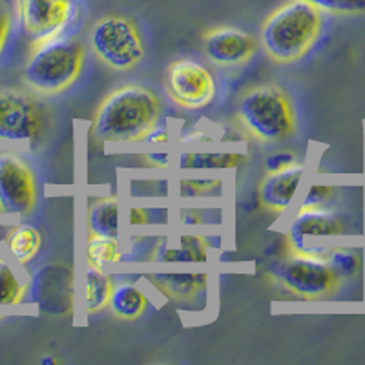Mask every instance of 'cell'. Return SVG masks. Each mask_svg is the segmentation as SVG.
<instances>
[{
  "label": "cell",
  "mask_w": 365,
  "mask_h": 365,
  "mask_svg": "<svg viewBox=\"0 0 365 365\" xmlns=\"http://www.w3.org/2000/svg\"><path fill=\"white\" fill-rule=\"evenodd\" d=\"M324 29V13L307 0H287L274 9L259 31V42L274 63L291 64L314 48Z\"/></svg>",
  "instance_id": "obj_2"
},
{
  "label": "cell",
  "mask_w": 365,
  "mask_h": 365,
  "mask_svg": "<svg viewBox=\"0 0 365 365\" xmlns=\"http://www.w3.org/2000/svg\"><path fill=\"white\" fill-rule=\"evenodd\" d=\"M161 119L159 97L141 84L115 88L101 101L91 133L101 141L141 143L155 130Z\"/></svg>",
  "instance_id": "obj_1"
},
{
  "label": "cell",
  "mask_w": 365,
  "mask_h": 365,
  "mask_svg": "<svg viewBox=\"0 0 365 365\" xmlns=\"http://www.w3.org/2000/svg\"><path fill=\"white\" fill-rule=\"evenodd\" d=\"M274 278L299 298L316 299L332 294L341 278L325 256L291 252L272 265Z\"/></svg>",
  "instance_id": "obj_6"
},
{
  "label": "cell",
  "mask_w": 365,
  "mask_h": 365,
  "mask_svg": "<svg viewBox=\"0 0 365 365\" xmlns=\"http://www.w3.org/2000/svg\"><path fill=\"white\" fill-rule=\"evenodd\" d=\"M88 232L115 236L119 232V201L117 197H99L88 208Z\"/></svg>",
  "instance_id": "obj_17"
},
{
  "label": "cell",
  "mask_w": 365,
  "mask_h": 365,
  "mask_svg": "<svg viewBox=\"0 0 365 365\" xmlns=\"http://www.w3.org/2000/svg\"><path fill=\"white\" fill-rule=\"evenodd\" d=\"M46 130V112L29 91L0 86V141L34 143Z\"/></svg>",
  "instance_id": "obj_8"
},
{
  "label": "cell",
  "mask_w": 365,
  "mask_h": 365,
  "mask_svg": "<svg viewBox=\"0 0 365 365\" xmlns=\"http://www.w3.org/2000/svg\"><path fill=\"white\" fill-rule=\"evenodd\" d=\"M327 262L331 263V267L338 272L340 278H349V276H354L360 267V259H358L356 254L349 249H331V252L327 254Z\"/></svg>",
  "instance_id": "obj_22"
},
{
  "label": "cell",
  "mask_w": 365,
  "mask_h": 365,
  "mask_svg": "<svg viewBox=\"0 0 365 365\" xmlns=\"http://www.w3.org/2000/svg\"><path fill=\"white\" fill-rule=\"evenodd\" d=\"M179 247L187 250L192 256V262L194 263H205L208 259V249H210V243L205 236L200 234H182L179 236Z\"/></svg>",
  "instance_id": "obj_24"
},
{
  "label": "cell",
  "mask_w": 365,
  "mask_h": 365,
  "mask_svg": "<svg viewBox=\"0 0 365 365\" xmlns=\"http://www.w3.org/2000/svg\"><path fill=\"white\" fill-rule=\"evenodd\" d=\"M221 188V181H207V179H182L179 182V192H181L182 197H203V195H210L214 194V190H220Z\"/></svg>",
  "instance_id": "obj_25"
},
{
  "label": "cell",
  "mask_w": 365,
  "mask_h": 365,
  "mask_svg": "<svg viewBox=\"0 0 365 365\" xmlns=\"http://www.w3.org/2000/svg\"><path fill=\"white\" fill-rule=\"evenodd\" d=\"M145 159L148 161V165L155 166V168H165V166L170 165V155L168 154H148Z\"/></svg>",
  "instance_id": "obj_29"
},
{
  "label": "cell",
  "mask_w": 365,
  "mask_h": 365,
  "mask_svg": "<svg viewBox=\"0 0 365 365\" xmlns=\"http://www.w3.org/2000/svg\"><path fill=\"white\" fill-rule=\"evenodd\" d=\"M303 174H305V168L299 163H294L282 170L269 172L259 185V201L263 207L276 214H283L294 201Z\"/></svg>",
  "instance_id": "obj_13"
},
{
  "label": "cell",
  "mask_w": 365,
  "mask_h": 365,
  "mask_svg": "<svg viewBox=\"0 0 365 365\" xmlns=\"http://www.w3.org/2000/svg\"><path fill=\"white\" fill-rule=\"evenodd\" d=\"M256 38L243 29L221 26L207 31L203 37V50L210 63L223 68L247 64L256 53Z\"/></svg>",
  "instance_id": "obj_12"
},
{
  "label": "cell",
  "mask_w": 365,
  "mask_h": 365,
  "mask_svg": "<svg viewBox=\"0 0 365 365\" xmlns=\"http://www.w3.org/2000/svg\"><path fill=\"white\" fill-rule=\"evenodd\" d=\"M28 294V282L9 259L0 257V307L21 305Z\"/></svg>",
  "instance_id": "obj_19"
},
{
  "label": "cell",
  "mask_w": 365,
  "mask_h": 365,
  "mask_svg": "<svg viewBox=\"0 0 365 365\" xmlns=\"http://www.w3.org/2000/svg\"><path fill=\"white\" fill-rule=\"evenodd\" d=\"M88 265L104 269L106 265L119 263L123 252H120L119 241L115 236H104V234L88 232L86 243Z\"/></svg>",
  "instance_id": "obj_20"
},
{
  "label": "cell",
  "mask_w": 365,
  "mask_h": 365,
  "mask_svg": "<svg viewBox=\"0 0 365 365\" xmlns=\"http://www.w3.org/2000/svg\"><path fill=\"white\" fill-rule=\"evenodd\" d=\"M344 232V225L334 212L324 207L302 205L287 227V241L291 252L327 256L331 252V241Z\"/></svg>",
  "instance_id": "obj_9"
},
{
  "label": "cell",
  "mask_w": 365,
  "mask_h": 365,
  "mask_svg": "<svg viewBox=\"0 0 365 365\" xmlns=\"http://www.w3.org/2000/svg\"><path fill=\"white\" fill-rule=\"evenodd\" d=\"M334 188L331 185H312L307 190L305 197H303L302 205H309V207H324L329 200H331Z\"/></svg>",
  "instance_id": "obj_26"
},
{
  "label": "cell",
  "mask_w": 365,
  "mask_h": 365,
  "mask_svg": "<svg viewBox=\"0 0 365 365\" xmlns=\"http://www.w3.org/2000/svg\"><path fill=\"white\" fill-rule=\"evenodd\" d=\"M146 210H143V208H132V212H130V223L132 225H145L146 223Z\"/></svg>",
  "instance_id": "obj_30"
},
{
  "label": "cell",
  "mask_w": 365,
  "mask_h": 365,
  "mask_svg": "<svg viewBox=\"0 0 365 365\" xmlns=\"http://www.w3.org/2000/svg\"><path fill=\"white\" fill-rule=\"evenodd\" d=\"M108 309H112L117 318L130 322V319H137L145 314V311L148 309V298L141 287L135 283L120 282L113 285Z\"/></svg>",
  "instance_id": "obj_16"
},
{
  "label": "cell",
  "mask_w": 365,
  "mask_h": 365,
  "mask_svg": "<svg viewBox=\"0 0 365 365\" xmlns=\"http://www.w3.org/2000/svg\"><path fill=\"white\" fill-rule=\"evenodd\" d=\"M148 283L172 302L190 303L205 292L208 276L205 272H158L148 274Z\"/></svg>",
  "instance_id": "obj_14"
},
{
  "label": "cell",
  "mask_w": 365,
  "mask_h": 365,
  "mask_svg": "<svg viewBox=\"0 0 365 365\" xmlns=\"http://www.w3.org/2000/svg\"><path fill=\"white\" fill-rule=\"evenodd\" d=\"M38 187L34 168L15 152H0V212L26 216L37 207Z\"/></svg>",
  "instance_id": "obj_11"
},
{
  "label": "cell",
  "mask_w": 365,
  "mask_h": 365,
  "mask_svg": "<svg viewBox=\"0 0 365 365\" xmlns=\"http://www.w3.org/2000/svg\"><path fill=\"white\" fill-rule=\"evenodd\" d=\"M243 161L241 154H212V152H188L179 155V168L187 170H212V168H234Z\"/></svg>",
  "instance_id": "obj_21"
},
{
  "label": "cell",
  "mask_w": 365,
  "mask_h": 365,
  "mask_svg": "<svg viewBox=\"0 0 365 365\" xmlns=\"http://www.w3.org/2000/svg\"><path fill=\"white\" fill-rule=\"evenodd\" d=\"M113 282L110 274L99 267H90L86 270V312L96 314L108 307L112 296Z\"/></svg>",
  "instance_id": "obj_18"
},
{
  "label": "cell",
  "mask_w": 365,
  "mask_h": 365,
  "mask_svg": "<svg viewBox=\"0 0 365 365\" xmlns=\"http://www.w3.org/2000/svg\"><path fill=\"white\" fill-rule=\"evenodd\" d=\"M4 243L13 262L19 265H28L41 252L42 234L34 225H17V227L9 228Z\"/></svg>",
  "instance_id": "obj_15"
},
{
  "label": "cell",
  "mask_w": 365,
  "mask_h": 365,
  "mask_svg": "<svg viewBox=\"0 0 365 365\" xmlns=\"http://www.w3.org/2000/svg\"><path fill=\"white\" fill-rule=\"evenodd\" d=\"M91 51L104 66L128 71L145 57V42L139 26L126 15H106L91 26Z\"/></svg>",
  "instance_id": "obj_5"
},
{
  "label": "cell",
  "mask_w": 365,
  "mask_h": 365,
  "mask_svg": "<svg viewBox=\"0 0 365 365\" xmlns=\"http://www.w3.org/2000/svg\"><path fill=\"white\" fill-rule=\"evenodd\" d=\"M296 163V155L291 154V152H278V154H272L270 158H267L265 166L269 172L282 170V168H287Z\"/></svg>",
  "instance_id": "obj_27"
},
{
  "label": "cell",
  "mask_w": 365,
  "mask_h": 365,
  "mask_svg": "<svg viewBox=\"0 0 365 365\" xmlns=\"http://www.w3.org/2000/svg\"><path fill=\"white\" fill-rule=\"evenodd\" d=\"M84 58V46L70 35L35 42L22 68V83L38 96H58L77 83Z\"/></svg>",
  "instance_id": "obj_3"
},
{
  "label": "cell",
  "mask_w": 365,
  "mask_h": 365,
  "mask_svg": "<svg viewBox=\"0 0 365 365\" xmlns=\"http://www.w3.org/2000/svg\"><path fill=\"white\" fill-rule=\"evenodd\" d=\"M17 22L31 44L68 35L81 19L79 0H15Z\"/></svg>",
  "instance_id": "obj_7"
},
{
  "label": "cell",
  "mask_w": 365,
  "mask_h": 365,
  "mask_svg": "<svg viewBox=\"0 0 365 365\" xmlns=\"http://www.w3.org/2000/svg\"><path fill=\"white\" fill-rule=\"evenodd\" d=\"M237 120L256 141L274 145L296 132V113L285 91L276 84H259L243 93L237 104Z\"/></svg>",
  "instance_id": "obj_4"
},
{
  "label": "cell",
  "mask_w": 365,
  "mask_h": 365,
  "mask_svg": "<svg viewBox=\"0 0 365 365\" xmlns=\"http://www.w3.org/2000/svg\"><path fill=\"white\" fill-rule=\"evenodd\" d=\"M216 91L214 73L195 58H175L166 68V93L181 108H207Z\"/></svg>",
  "instance_id": "obj_10"
},
{
  "label": "cell",
  "mask_w": 365,
  "mask_h": 365,
  "mask_svg": "<svg viewBox=\"0 0 365 365\" xmlns=\"http://www.w3.org/2000/svg\"><path fill=\"white\" fill-rule=\"evenodd\" d=\"M322 13L332 15H361L365 13V0H307Z\"/></svg>",
  "instance_id": "obj_23"
},
{
  "label": "cell",
  "mask_w": 365,
  "mask_h": 365,
  "mask_svg": "<svg viewBox=\"0 0 365 365\" xmlns=\"http://www.w3.org/2000/svg\"><path fill=\"white\" fill-rule=\"evenodd\" d=\"M11 28H13L11 15H9L8 9L0 8V55H2L6 44H8L9 35H11Z\"/></svg>",
  "instance_id": "obj_28"
}]
</instances>
